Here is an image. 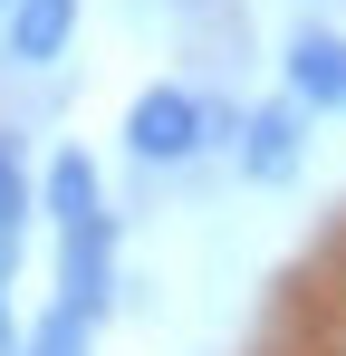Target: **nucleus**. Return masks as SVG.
I'll list each match as a JSON object with an SVG mask.
<instances>
[{"mask_svg": "<svg viewBox=\"0 0 346 356\" xmlns=\"http://www.w3.org/2000/svg\"><path fill=\"white\" fill-rule=\"evenodd\" d=\"M288 106H346V39L337 29L288 39Z\"/></svg>", "mask_w": 346, "mask_h": 356, "instance_id": "4", "label": "nucleus"}, {"mask_svg": "<svg viewBox=\"0 0 346 356\" xmlns=\"http://www.w3.org/2000/svg\"><path fill=\"white\" fill-rule=\"evenodd\" d=\"M77 29V0H10V58L19 67H49Z\"/></svg>", "mask_w": 346, "mask_h": 356, "instance_id": "5", "label": "nucleus"}, {"mask_svg": "<svg viewBox=\"0 0 346 356\" xmlns=\"http://www.w3.org/2000/svg\"><path fill=\"white\" fill-rule=\"evenodd\" d=\"M0 10H10V0H0Z\"/></svg>", "mask_w": 346, "mask_h": 356, "instance_id": "10", "label": "nucleus"}, {"mask_svg": "<svg viewBox=\"0 0 346 356\" xmlns=\"http://www.w3.org/2000/svg\"><path fill=\"white\" fill-rule=\"evenodd\" d=\"M10 347H19V337H10V298H0V356H10Z\"/></svg>", "mask_w": 346, "mask_h": 356, "instance_id": "9", "label": "nucleus"}, {"mask_svg": "<svg viewBox=\"0 0 346 356\" xmlns=\"http://www.w3.org/2000/svg\"><path fill=\"white\" fill-rule=\"evenodd\" d=\"M49 222H58V232L106 222V193H97V164H87V154H58V164H49Z\"/></svg>", "mask_w": 346, "mask_h": 356, "instance_id": "6", "label": "nucleus"}, {"mask_svg": "<svg viewBox=\"0 0 346 356\" xmlns=\"http://www.w3.org/2000/svg\"><path fill=\"white\" fill-rule=\"evenodd\" d=\"M19 222H29V174H19V154L0 145V270H10V250H19Z\"/></svg>", "mask_w": 346, "mask_h": 356, "instance_id": "7", "label": "nucleus"}, {"mask_svg": "<svg viewBox=\"0 0 346 356\" xmlns=\"http://www.w3.org/2000/svg\"><path fill=\"white\" fill-rule=\"evenodd\" d=\"M125 145H135L145 164L202 154V97H192V87H145V97L125 106Z\"/></svg>", "mask_w": 346, "mask_h": 356, "instance_id": "1", "label": "nucleus"}, {"mask_svg": "<svg viewBox=\"0 0 346 356\" xmlns=\"http://www.w3.org/2000/svg\"><path fill=\"white\" fill-rule=\"evenodd\" d=\"M58 289H67L58 308H67V318H87V327L115 308V222H87V232L58 241Z\"/></svg>", "mask_w": 346, "mask_h": 356, "instance_id": "2", "label": "nucleus"}, {"mask_svg": "<svg viewBox=\"0 0 346 356\" xmlns=\"http://www.w3.org/2000/svg\"><path fill=\"white\" fill-rule=\"evenodd\" d=\"M298 135H308V106H250L240 116V174L250 183H288L298 174Z\"/></svg>", "mask_w": 346, "mask_h": 356, "instance_id": "3", "label": "nucleus"}, {"mask_svg": "<svg viewBox=\"0 0 346 356\" xmlns=\"http://www.w3.org/2000/svg\"><path fill=\"white\" fill-rule=\"evenodd\" d=\"M19 356H87V318H67V308H49L29 337H19Z\"/></svg>", "mask_w": 346, "mask_h": 356, "instance_id": "8", "label": "nucleus"}]
</instances>
